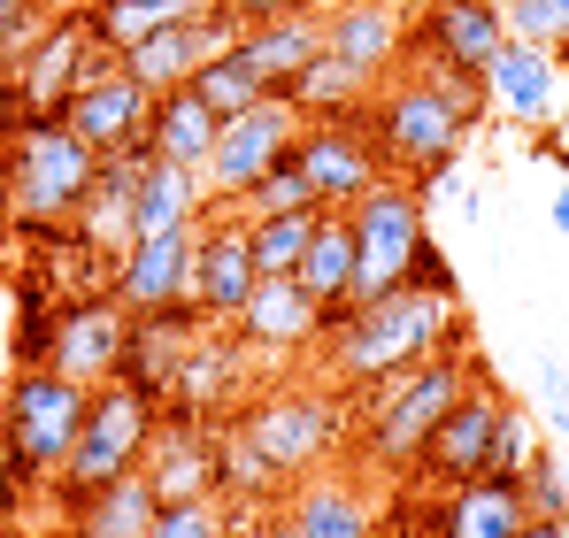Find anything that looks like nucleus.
Here are the masks:
<instances>
[{"label":"nucleus","instance_id":"nucleus-1","mask_svg":"<svg viewBox=\"0 0 569 538\" xmlns=\"http://www.w3.org/2000/svg\"><path fill=\"white\" fill-rule=\"evenodd\" d=\"M462 339V308L439 285H400L378 300H355L339 316H323V347H331V377L339 385H385L423 355Z\"/></svg>","mask_w":569,"mask_h":538},{"label":"nucleus","instance_id":"nucleus-2","mask_svg":"<svg viewBox=\"0 0 569 538\" xmlns=\"http://www.w3.org/2000/svg\"><path fill=\"white\" fill-rule=\"evenodd\" d=\"M86 400L93 385L47 369V361H23L0 392V461H8V485L16 492H47L62 477V461L78 447V424H86Z\"/></svg>","mask_w":569,"mask_h":538},{"label":"nucleus","instance_id":"nucleus-3","mask_svg":"<svg viewBox=\"0 0 569 538\" xmlns=\"http://www.w3.org/2000/svg\"><path fill=\"white\" fill-rule=\"evenodd\" d=\"M470 385H477V361L462 355V339L439 347V355H423L416 369H400V377H385L378 400L362 408L370 461H378V469H416V447L439 431V416H447Z\"/></svg>","mask_w":569,"mask_h":538},{"label":"nucleus","instance_id":"nucleus-4","mask_svg":"<svg viewBox=\"0 0 569 538\" xmlns=\"http://www.w3.org/2000/svg\"><path fill=\"white\" fill-rule=\"evenodd\" d=\"M154 424H162V400L154 392H139L131 377H108L93 385V400H86V424H78V447L62 461V477L47 485L62 508H78L86 492L100 485H116V477H131L139 461H147V439H154Z\"/></svg>","mask_w":569,"mask_h":538},{"label":"nucleus","instance_id":"nucleus-5","mask_svg":"<svg viewBox=\"0 0 569 538\" xmlns=\"http://www.w3.org/2000/svg\"><path fill=\"white\" fill-rule=\"evenodd\" d=\"M523 416L508 408V392H492L485 377H477L470 392L439 416V431L416 447V477H431V485H470V477H516L523 469Z\"/></svg>","mask_w":569,"mask_h":538},{"label":"nucleus","instance_id":"nucleus-6","mask_svg":"<svg viewBox=\"0 0 569 538\" xmlns=\"http://www.w3.org/2000/svg\"><path fill=\"white\" fill-rule=\"evenodd\" d=\"M93 178H100V155L62 116H31L8 147V200H16V223H31V231L78 216Z\"/></svg>","mask_w":569,"mask_h":538},{"label":"nucleus","instance_id":"nucleus-7","mask_svg":"<svg viewBox=\"0 0 569 538\" xmlns=\"http://www.w3.org/2000/svg\"><path fill=\"white\" fill-rule=\"evenodd\" d=\"M477 78L462 70H439V86H400L392 100L378 108V147L385 162H400V170H416L423 185L447 178V162H455V147H462V131L477 123Z\"/></svg>","mask_w":569,"mask_h":538},{"label":"nucleus","instance_id":"nucleus-8","mask_svg":"<svg viewBox=\"0 0 569 538\" xmlns=\"http://www.w3.org/2000/svg\"><path fill=\"white\" fill-rule=\"evenodd\" d=\"M347 223H355V292H347V308L355 300H378V292H400L416 255H423V239H431L423 231V200L400 178H378L347 208Z\"/></svg>","mask_w":569,"mask_h":538},{"label":"nucleus","instance_id":"nucleus-9","mask_svg":"<svg viewBox=\"0 0 569 538\" xmlns=\"http://www.w3.org/2000/svg\"><path fill=\"white\" fill-rule=\"evenodd\" d=\"M292 139H300V108H292L284 92H262L254 108L223 116L216 155L200 162V185H208L216 200H247V192H254V185H262L284 155H292Z\"/></svg>","mask_w":569,"mask_h":538},{"label":"nucleus","instance_id":"nucleus-10","mask_svg":"<svg viewBox=\"0 0 569 538\" xmlns=\"http://www.w3.org/2000/svg\"><path fill=\"white\" fill-rule=\"evenodd\" d=\"M231 431L262 454L270 477L284 485V477L316 469L323 454L339 447V400H331V392H270V400H254Z\"/></svg>","mask_w":569,"mask_h":538},{"label":"nucleus","instance_id":"nucleus-11","mask_svg":"<svg viewBox=\"0 0 569 538\" xmlns=\"http://www.w3.org/2000/svg\"><path fill=\"white\" fill-rule=\"evenodd\" d=\"M123 339H131V308L100 285L86 300H70L62 316H47V369H62L78 385H108L123 369Z\"/></svg>","mask_w":569,"mask_h":538},{"label":"nucleus","instance_id":"nucleus-12","mask_svg":"<svg viewBox=\"0 0 569 538\" xmlns=\"http://www.w3.org/2000/svg\"><path fill=\"white\" fill-rule=\"evenodd\" d=\"M239 31H247V23L216 0V8H200V16H178V23H162V31H147V39H139V47H123L116 62H123L147 92H178V86H192V70H200V62H216Z\"/></svg>","mask_w":569,"mask_h":538},{"label":"nucleus","instance_id":"nucleus-13","mask_svg":"<svg viewBox=\"0 0 569 538\" xmlns=\"http://www.w3.org/2000/svg\"><path fill=\"white\" fill-rule=\"evenodd\" d=\"M147 116H154V92L139 86L108 47H100V62L78 78V92L62 100V123L93 147V155H116V147H131V139H147Z\"/></svg>","mask_w":569,"mask_h":538},{"label":"nucleus","instance_id":"nucleus-14","mask_svg":"<svg viewBox=\"0 0 569 538\" xmlns=\"http://www.w3.org/2000/svg\"><path fill=\"white\" fill-rule=\"evenodd\" d=\"M292 162L316 185V208H355V200L385 178V147L362 123H347V116H323L316 131H300V139H292Z\"/></svg>","mask_w":569,"mask_h":538},{"label":"nucleus","instance_id":"nucleus-15","mask_svg":"<svg viewBox=\"0 0 569 538\" xmlns=\"http://www.w3.org/2000/svg\"><path fill=\"white\" fill-rule=\"evenodd\" d=\"M93 62H100V39H93V16H86V8L62 16V23H47V31L31 39L23 70H16L23 108H31V116H62V100L78 92V78H86Z\"/></svg>","mask_w":569,"mask_h":538},{"label":"nucleus","instance_id":"nucleus-16","mask_svg":"<svg viewBox=\"0 0 569 538\" xmlns=\"http://www.w3.org/2000/svg\"><path fill=\"white\" fill-rule=\"evenodd\" d=\"M254 285H262V269L247 255V223H208V231H192V308L208 316V323H231L247 300H254Z\"/></svg>","mask_w":569,"mask_h":538},{"label":"nucleus","instance_id":"nucleus-17","mask_svg":"<svg viewBox=\"0 0 569 538\" xmlns=\"http://www.w3.org/2000/svg\"><path fill=\"white\" fill-rule=\"evenodd\" d=\"M216 461H223V431L216 424H192V416H162L139 477L154 485V500H192V492H216Z\"/></svg>","mask_w":569,"mask_h":538},{"label":"nucleus","instance_id":"nucleus-18","mask_svg":"<svg viewBox=\"0 0 569 538\" xmlns=\"http://www.w3.org/2000/svg\"><path fill=\"white\" fill-rule=\"evenodd\" d=\"M231 331H239L247 355H300V347L323 339V308L300 292V277H262L254 300L231 316Z\"/></svg>","mask_w":569,"mask_h":538},{"label":"nucleus","instance_id":"nucleus-19","mask_svg":"<svg viewBox=\"0 0 569 538\" xmlns=\"http://www.w3.org/2000/svg\"><path fill=\"white\" fill-rule=\"evenodd\" d=\"M108 292L147 316V308H178L192 292V231H162V239H131L123 262L108 269Z\"/></svg>","mask_w":569,"mask_h":538},{"label":"nucleus","instance_id":"nucleus-20","mask_svg":"<svg viewBox=\"0 0 569 538\" xmlns=\"http://www.w3.org/2000/svg\"><path fill=\"white\" fill-rule=\"evenodd\" d=\"M200 308L192 300H178V308H147V316H131V339H123V369L116 377H131L139 392H170V377H178V361H186V347L200 339Z\"/></svg>","mask_w":569,"mask_h":538},{"label":"nucleus","instance_id":"nucleus-21","mask_svg":"<svg viewBox=\"0 0 569 538\" xmlns=\"http://www.w3.org/2000/svg\"><path fill=\"white\" fill-rule=\"evenodd\" d=\"M423 47H431V62H439V70L485 78V70H492V54L508 47V23H500V8H492V0H439V8H431V23H423Z\"/></svg>","mask_w":569,"mask_h":538},{"label":"nucleus","instance_id":"nucleus-22","mask_svg":"<svg viewBox=\"0 0 569 538\" xmlns=\"http://www.w3.org/2000/svg\"><path fill=\"white\" fill-rule=\"evenodd\" d=\"M239 361H247L239 339H223V347L216 339H192L178 377H170V392H162V408L170 416H192V424H216L231 408V392H239Z\"/></svg>","mask_w":569,"mask_h":538},{"label":"nucleus","instance_id":"nucleus-23","mask_svg":"<svg viewBox=\"0 0 569 538\" xmlns=\"http://www.w3.org/2000/svg\"><path fill=\"white\" fill-rule=\"evenodd\" d=\"M231 47H239V62H247V70L262 78V92H284L292 78H300V70H308V62H316V54H323V23H316V16L300 8V16H270V23H247V31H239Z\"/></svg>","mask_w":569,"mask_h":538},{"label":"nucleus","instance_id":"nucleus-24","mask_svg":"<svg viewBox=\"0 0 569 538\" xmlns=\"http://www.w3.org/2000/svg\"><path fill=\"white\" fill-rule=\"evenodd\" d=\"M447 516H439V538H516L531 524L523 508V485L516 477H470V485H447Z\"/></svg>","mask_w":569,"mask_h":538},{"label":"nucleus","instance_id":"nucleus-25","mask_svg":"<svg viewBox=\"0 0 569 538\" xmlns=\"http://www.w3.org/2000/svg\"><path fill=\"white\" fill-rule=\"evenodd\" d=\"M300 292L323 308V316H339L347 308V292H355V223H347V208H323L316 216V239H308V255H300Z\"/></svg>","mask_w":569,"mask_h":538},{"label":"nucleus","instance_id":"nucleus-26","mask_svg":"<svg viewBox=\"0 0 569 538\" xmlns=\"http://www.w3.org/2000/svg\"><path fill=\"white\" fill-rule=\"evenodd\" d=\"M284 524L300 538H370L378 531L362 485H347V477H308V485L284 500Z\"/></svg>","mask_w":569,"mask_h":538},{"label":"nucleus","instance_id":"nucleus-27","mask_svg":"<svg viewBox=\"0 0 569 538\" xmlns=\"http://www.w3.org/2000/svg\"><path fill=\"white\" fill-rule=\"evenodd\" d=\"M216 131H223V116H216V108H208L192 86L154 92L147 139H154V155H162V162H186V170H200V162L216 155Z\"/></svg>","mask_w":569,"mask_h":538},{"label":"nucleus","instance_id":"nucleus-28","mask_svg":"<svg viewBox=\"0 0 569 538\" xmlns=\"http://www.w3.org/2000/svg\"><path fill=\"white\" fill-rule=\"evenodd\" d=\"M485 86H492V100H500L516 123H539V116L555 108V54L531 47V39H508V47L492 54Z\"/></svg>","mask_w":569,"mask_h":538},{"label":"nucleus","instance_id":"nucleus-29","mask_svg":"<svg viewBox=\"0 0 569 538\" xmlns=\"http://www.w3.org/2000/svg\"><path fill=\"white\" fill-rule=\"evenodd\" d=\"M154 485L131 469V477H116V485H100V492H86L78 508H70V531L78 538H147L154 531Z\"/></svg>","mask_w":569,"mask_h":538},{"label":"nucleus","instance_id":"nucleus-30","mask_svg":"<svg viewBox=\"0 0 569 538\" xmlns=\"http://www.w3.org/2000/svg\"><path fill=\"white\" fill-rule=\"evenodd\" d=\"M192 216H200V170L186 162H147V178H139V208H131V239H162V231H192Z\"/></svg>","mask_w":569,"mask_h":538},{"label":"nucleus","instance_id":"nucleus-31","mask_svg":"<svg viewBox=\"0 0 569 538\" xmlns=\"http://www.w3.org/2000/svg\"><path fill=\"white\" fill-rule=\"evenodd\" d=\"M323 54H339L347 70H362V78H378L385 62L400 54V23L370 8V0H355V8H339L331 23H323Z\"/></svg>","mask_w":569,"mask_h":538},{"label":"nucleus","instance_id":"nucleus-32","mask_svg":"<svg viewBox=\"0 0 569 538\" xmlns=\"http://www.w3.org/2000/svg\"><path fill=\"white\" fill-rule=\"evenodd\" d=\"M200 8H216V0H93L86 16H93L100 47L123 54V47H139L147 31H162V23H178V16H200Z\"/></svg>","mask_w":569,"mask_h":538},{"label":"nucleus","instance_id":"nucleus-33","mask_svg":"<svg viewBox=\"0 0 569 538\" xmlns=\"http://www.w3.org/2000/svg\"><path fill=\"white\" fill-rule=\"evenodd\" d=\"M316 216L323 208H292V216H247V255L262 277H292L300 255H308V239H316Z\"/></svg>","mask_w":569,"mask_h":538},{"label":"nucleus","instance_id":"nucleus-34","mask_svg":"<svg viewBox=\"0 0 569 538\" xmlns=\"http://www.w3.org/2000/svg\"><path fill=\"white\" fill-rule=\"evenodd\" d=\"M239 500L231 492H192V500H162L147 538H239Z\"/></svg>","mask_w":569,"mask_h":538},{"label":"nucleus","instance_id":"nucleus-35","mask_svg":"<svg viewBox=\"0 0 569 538\" xmlns=\"http://www.w3.org/2000/svg\"><path fill=\"white\" fill-rule=\"evenodd\" d=\"M355 92H370V78H362V70H347L339 54H316V62H308V70L284 86V100H292L300 116H339Z\"/></svg>","mask_w":569,"mask_h":538},{"label":"nucleus","instance_id":"nucleus-36","mask_svg":"<svg viewBox=\"0 0 569 538\" xmlns=\"http://www.w3.org/2000/svg\"><path fill=\"white\" fill-rule=\"evenodd\" d=\"M192 92H200L216 116H239V108H254V100H262V78L239 62V47H223L216 62H200V70H192Z\"/></svg>","mask_w":569,"mask_h":538},{"label":"nucleus","instance_id":"nucleus-37","mask_svg":"<svg viewBox=\"0 0 569 538\" xmlns=\"http://www.w3.org/2000/svg\"><path fill=\"white\" fill-rule=\"evenodd\" d=\"M500 23H508V39L562 47L569 39V0H500Z\"/></svg>","mask_w":569,"mask_h":538},{"label":"nucleus","instance_id":"nucleus-38","mask_svg":"<svg viewBox=\"0 0 569 538\" xmlns=\"http://www.w3.org/2000/svg\"><path fill=\"white\" fill-rule=\"evenodd\" d=\"M239 208H247V216H292V208H316V185H308V170L284 155V162H278V170H270L262 185H254Z\"/></svg>","mask_w":569,"mask_h":538},{"label":"nucleus","instance_id":"nucleus-39","mask_svg":"<svg viewBox=\"0 0 569 538\" xmlns=\"http://www.w3.org/2000/svg\"><path fill=\"white\" fill-rule=\"evenodd\" d=\"M516 485H523V508L531 516H569V469L555 454H523V469H516Z\"/></svg>","mask_w":569,"mask_h":538},{"label":"nucleus","instance_id":"nucleus-40","mask_svg":"<svg viewBox=\"0 0 569 538\" xmlns=\"http://www.w3.org/2000/svg\"><path fill=\"white\" fill-rule=\"evenodd\" d=\"M223 8H231L239 23H270V16H300L308 0H223Z\"/></svg>","mask_w":569,"mask_h":538},{"label":"nucleus","instance_id":"nucleus-41","mask_svg":"<svg viewBox=\"0 0 569 538\" xmlns=\"http://www.w3.org/2000/svg\"><path fill=\"white\" fill-rule=\"evenodd\" d=\"M539 377H547V392H555V424L569 431V369H562V361H547Z\"/></svg>","mask_w":569,"mask_h":538},{"label":"nucleus","instance_id":"nucleus-42","mask_svg":"<svg viewBox=\"0 0 569 538\" xmlns=\"http://www.w3.org/2000/svg\"><path fill=\"white\" fill-rule=\"evenodd\" d=\"M516 538H569V516H531Z\"/></svg>","mask_w":569,"mask_h":538},{"label":"nucleus","instance_id":"nucleus-43","mask_svg":"<svg viewBox=\"0 0 569 538\" xmlns=\"http://www.w3.org/2000/svg\"><path fill=\"white\" fill-rule=\"evenodd\" d=\"M555 231L569 239V178H562V192H555Z\"/></svg>","mask_w":569,"mask_h":538},{"label":"nucleus","instance_id":"nucleus-44","mask_svg":"<svg viewBox=\"0 0 569 538\" xmlns=\"http://www.w3.org/2000/svg\"><path fill=\"white\" fill-rule=\"evenodd\" d=\"M16 508V485H8V461H0V516Z\"/></svg>","mask_w":569,"mask_h":538},{"label":"nucleus","instance_id":"nucleus-45","mask_svg":"<svg viewBox=\"0 0 569 538\" xmlns=\"http://www.w3.org/2000/svg\"><path fill=\"white\" fill-rule=\"evenodd\" d=\"M555 162H562V178H569V139H555Z\"/></svg>","mask_w":569,"mask_h":538},{"label":"nucleus","instance_id":"nucleus-46","mask_svg":"<svg viewBox=\"0 0 569 538\" xmlns=\"http://www.w3.org/2000/svg\"><path fill=\"white\" fill-rule=\"evenodd\" d=\"M270 538H300V531H292V524H284V516H278V524H270Z\"/></svg>","mask_w":569,"mask_h":538},{"label":"nucleus","instance_id":"nucleus-47","mask_svg":"<svg viewBox=\"0 0 569 538\" xmlns=\"http://www.w3.org/2000/svg\"><path fill=\"white\" fill-rule=\"evenodd\" d=\"M16 8H39V0H0V16H16Z\"/></svg>","mask_w":569,"mask_h":538},{"label":"nucleus","instance_id":"nucleus-48","mask_svg":"<svg viewBox=\"0 0 569 538\" xmlns=\"http://www.w3.org/2000/svg\"><path fill=\"white\" fill-rule=\"evenodd\" d=\"M54 538H78V531H70V524H62V531H54Z\"/></svg>","mask_w":569,"mask_h":538},{"label":"nucleus","instance_id":"nucleus-49","mask_svg":"<svg viewBox=\"0 0 569 538\" xmlns=\"http://www.w3.org/2000/svg\"><path fill=\"white\" fill-rule=\"evenodd\" d=\"M562 62H569V39H562Z\"/></svg>","mask_w":569,"mask_h":538}]
</instances>
